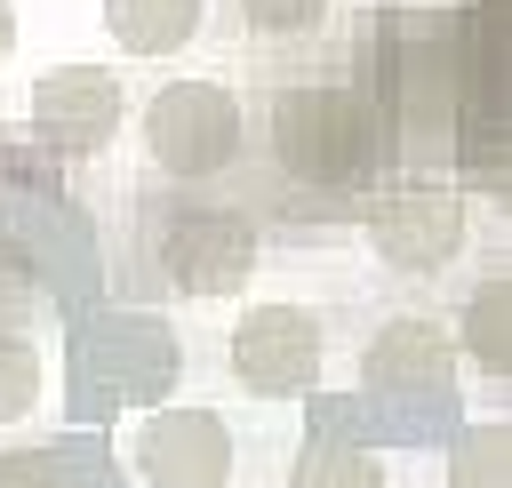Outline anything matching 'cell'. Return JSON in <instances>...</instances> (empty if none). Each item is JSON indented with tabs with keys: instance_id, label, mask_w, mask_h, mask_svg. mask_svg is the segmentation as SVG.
I'll return each mask as SVG.
<instances>
[{
	"instance_id": "1",
	"label": "cell",
	"mask_w": 512,
	"mask_h": 488,
	"mask_svg": "<svg viewBox=\"0 0 512 488\" xmlns=\"http://www.w3.org/2000/svg\"><path fill=\"white\" fill-rule=\"evenodd\" d=\"M272 160L296 176V184H360L368 160H376V104L360 88H336V80H296L272 96Z\"/></svg>"
},
{
	"instance_id": "2",
	"label": "cell",
	"mask_w": 512,
	"mask_h": 488,
	"mask_svg": "<svg viewBox=\"0 0 512 488\" xmlns=\"http://www.w3.org/2000/svg\"><path fill=\"white\" fill-rule=\"evenodd\" d=\"M240 96L224 80H168L152 104H144V144H152V168H168L176 184H208L240 160Z\"/></svg>"
},
{
	"instance_id": "3",
	"label": "cell",
	"mask_w": 512,
	"mask_h": 488,
	"mask_svg": "<svg viewBox=\"0 0 512 488\" xmlns=\"http://www.w3.org/2000/svg\"><path fill=\"white\" fill-rule=\"evenodd\" d=\"M152 256H160V280L168 288H184V296H232L248 280V264H256V224L240 208L200 200V208H176L160 224Z\"/></svg>"
},
{
	"instance_id": "4",
	"label": "cell",
	"mask_w": 512,
	"mask_h": 488,
	"mask_svg": "<svg viewBox=\"0 0 512 488\" xmlns=\"http://www.w3.org/2000/svg\"><path fill=\"white\" fill-rule=\"evenodd\" d=\"M320 352H328V336H320V320H312L304 304H248V312L232 320V336H224V360H232V376H240L256 400L304 392V384L320 376Z\"/></svg>"
},
{
	"instance_id": "5",
	"label": "cell",
	"mask_w": 512,
	"mask_h": 488,
	"mask_svg": "<svg viewBox=\"0 0 512 488\" xmlns=\"http://www.w3.org/2000/svg\"><path fill=\"white\" fill-rule=\"evenodd\" d=\"M368 248L376 264L408 272V280H432L456 248H464V200L456 192H432V184H400L368 208Z\"/></svg>"
},
{
	"instance_id": "6",
	"label": "cell",
	"mask_w": 512,
	"mask_h": 488,
	"mask_svg": "<svg viewBox=\"0 0 512 488\" xmlns=\"http://www.w3.org/2000/svg\"><path fill=\"white\" fill-rule=\"evenodd\" d=\"M32 128L64 160L104 152L112 128H120V80L104 64H56V72H40L32 80Z\"/></svg>"
},
{
	"instance_id": "7",
	"label": "cell",
	"mask_w": 512,
	"mask_h": 488,
	"mask_svg": "<svg viewBox=\"0 0 512 488\" xmlns=\"http://www.w3.org/2000/svg\"><path fill=\"white\" fill-rule=\"evenodd\" d=\"M136 472L152 488H224L232 480V432L208 408H160L136 424Z\"/></svg>"
},
{
	"instance_id": "8",
	"label": "cell",
	"mask_w": 512,
	"mask_h": 488,
	"mask_svg": "<svg viewBox=\"0 0 512 488\" xmlns=\"http://www.w3.org/2000/svg\"><path fill=\"white\" fill-rule=\"evenodd\" d=\"M448 384H456V344L416 312L384 320L360 352V392L376 400H448Z\"/></svg>"
},
{
	"instance_id": "9",
	"label": "cell",
	"mask_w": 512,
	"mask_h": 488,
	"mask_svg": "<svg viewBox=\"0 0 512 488\" xmlns=\"http://www.w3.org/2000/svg\"><path fill=\"white\" fill-rule=\"evenodd\" d=\"M200 16H208V0H104V32L128 56H176L200 32Z\"/></svg>"
},
{
	"instance_id": "10",
	"label": "cell",
	"mask_w": 512,
	"mask_h": 488,
	"mask_svg": "<svg viewBox=\"0 0 512 488\" xmlns=\"http://www.w3.org/2000/svg\"><path fill=\"white\" fill-rule=\"evenodd\" d=\"M464 352H472L488 376L512 368V280H504V272L472 288V304H464Z\"/></svg>"
},
{
	"instance_id": "11",
	"label": "cell",
	"mask_w": 512,
	"mask_h": 488,
	"mask_svg": "<svg viewBox=\"0 0 512 488\" xmlns=\"http://www.w3.org/2000/svg\"><path fill=\"white\" fill-rule=\"evenodd\" d=\"M288 488H384V464L360 440H312V448H296Z\"/></svg>"
},
{
	"instance_id": "12",
	"label": "cell",
	"mask_w": 512,
	"mask_h": 488,
	"mask_svg": "<svg viewBox=\"0 0 512 488\" xmlns=\"http://www.w3.org/2000/svg\"><path fill=\"white\" fill-rule=\"evenodd\" d=\"M448 488H512V432H504V424H472V432L456 440Z\"/></svg>"
},
{
	"instance_id": "13",
	"label": "cell",
	"mask_w": 512,
	"mask_h": 488,
	"mask_svg": "<svg viewBox=\"0 0 512 488\" xmlns=\"http://www.w3.org/2000/svg\"><path fill=\"white\" fill-rule=\"evenodd\" d=\"M328 8H336V0H240V24H248L264 48H280V40H312V32L328 24Z\"/></svg>"
},
{
	"instance_id": "14",
	"label": "cell",
	"mask_w": 512,
	"mask_h": 488,
	"mask_svg": "<svg viewBox=\"0 0 512 488\" xmlns=\"http://www.w3.org/2000/svg\"><path fill=\"white\" fill-rule=\"evenodd\" d=\"M32 400H40V352H32V336L0 328V424H16Z\"/></svg>"
},
{
	"instance_id": "15",
	"label": "cell",
	"mask_w": 512,
	"mask_h": 488,
	"mask_svg": "<svg viewBox=\"0 0 512 488\" xmlns=\"http://www.w3.org/2000/svg\"><path fill=\"white\" fill-rule=\"evenodd\" d=\"M0 488H80L64 448H8L0 456Z\"/></svg>"
},
{
	"instance_id": "16",
	"label": "cell",
	"mask_w": 512,
	"mask_h": 488,
	"mask_svg": "<svg viewBox=\"0 0 512 488\" xmlns=\"http://www.w3.org/2000/svg\"><path fill=\"white\" fill-rule=\"evenodd\" d=\"M24 304H32V264H24L16 248H0V328H8Z\"/></svg>"
},
{
	"instance_id": "17",
	"label": "cell",
	"mask_w": 512,
	"mask_h": 488,
	"mask_svg": "<svg viewBox=\"0 0 512 488\" xmlns=\"http://www.w3.org/2000/svg\"><path fill=\"white\" fill-rule=\"evenodd\" d=\"M8 48H16V8L0 0V56H8Z\"/></svg>"
},
{
	"instance_id": "18",
	"label": "cell",
	"mask_w": 512,
	"mask_h": 488,
	"mask_svg": "<svg viewBox=\"0 0 512 488\" xmlns=\"http://www.w3.org/2000/svg\"><path fill=\"white\" fill-rule=\"evenodd\" d=\"M0 168H8V136H0Z\"/></svg>"
}]
</instances>
